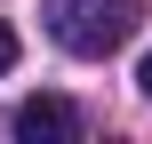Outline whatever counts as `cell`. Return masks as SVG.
I'll return each instance as SVG.
<instances>
[{"label":"cell","instance_id":"277c9868","mask_svg":"<svg viewBox=\"0 0 152 144\" xmlns=\"http://www.w3.org/2000/svg\"><path fill=\"white\" fill-rule=\"evenodd\" d=\"M136 88H144V96H152V48H144V56H136Z\"/></svg>","mask_w":152,"mask_h":144},{"label":"cell","instance_id":"7a4b0ae2","mask_svg":"<svg viewBox=\"0 0 152 144\" xmlns=\"http://www.w3.org/2000/svg\"><path fill=\"white\" fill-rule=\"evenodd\" d=\"M8 136L16 144H64V136H80V112H72V96H24L8 112Z\"/></svg>","mask_w":152,"mask_h":144},{"label":"cell","instance_id":"6da1fadb","mask_svg":"<svg viewBox=\"0 0 152 144\" xmlns=\"http://www.w3.org/2000/svg\"><path fill=\"white\" fill-rule=\"evenodd\" d=\"M144 24V0H48V32L72 56H112Z\"/></svg>","mask_w":152,"mask_h":144},{"label":"cell","instance_id":"3957f363","mask_svg":"<svg viewBox=\"0 0 152 144\" xmlns=\"http://www.w3.org/2000/svg\"><path fill=\"white\" fill-rule=\"evenodd\" d=\"M8 64H16V32L0 24V72H8Z\"/></svg>","mask_w":152,"mask_h":144}]
</instances>
